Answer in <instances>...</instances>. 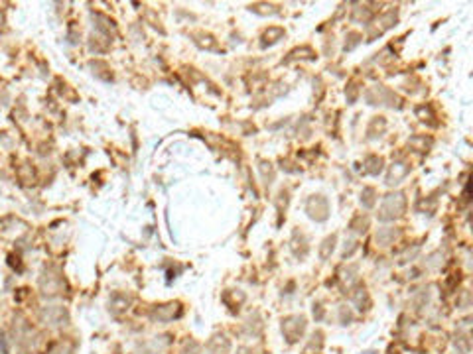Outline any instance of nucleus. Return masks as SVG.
<instances>
[{
    "mask_svg": "<svg viewBox=\"0 0 473 354\" xmlns=\"http://www.w3.org/2000/svg\"><path fill=\"white\" fill-rule=\"evenodd\" d=\"M43 319L50 325H65L67 323V311L63 307H45Z\"/></svg>",
    "mask_w": 473,
    "mask_h": 354,
    "instance_id": "nucleus-1",
    "label": "nucleus"
},
{
    "mask_svg": "<svg viewBox=\"0 0 473 354\" xmlns=\"http://www.w3.org/2000/svg\"><path fill=\"white\" fill-rule=\"evenodd\" d=\"M178 315H180V305L170 303V305H162V307L154 309L152 317L154 319H158V321H172V319L178 317Z\"/></svg>",
    "mask_w": 473,
    "mask_h": 354,
    "instance_id": "nucleus-2",
    "label": "nucleus"
},
{
    "mask_svg": "<svg viewBox=\"0 0 473 354\" xmlns=\"http://www.w3.org/2000/svg\"><path fill=\"white\" fill-rule=\"evenodd\" d=\"M52 354H71L69 350H65V348H59V350H56V352H52Z\"/></svg>",
    "mask_w": 473,
    "mask_h": 354,
    "instance_id": "nucleus-3",
    "label": "nucleus"
}]
</instances>
